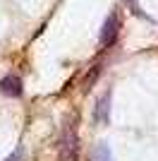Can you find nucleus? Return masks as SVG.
Segmentation results:
<instances>
[{
	"label": "nucleus",
	"mask_w": 158,
	"mask_h": 161,
	"mask_svg": "<svg viewBox=\"0 0 158 161\" xmlns=\"http://www.w3.org/2000/svg\"><path fill=\"white\" fill-rule=\"evenodd\" d=\"M60 161H77L79 159V135H77V115H70L62 125V135L58 142Z\"/></svg>",
	"instance_id": "1"
},
{
	"label": "nucleus",
	"mask_w": 158,
	"mask_h": 161,
	"mask_svg": "<svg viewBox=\"0 0 158 161\" xmlns=\"http://www.w3.org/2000/svg\"><path fill=\"white\" fill-rule=\"evenodd\" d=\"M118 36H120V17H118V12H110L108 17H105L103 27H101V36H98L101 48H110V46H115Z\"/></svg>",
	"instance_id": "2"
},
{
	"label": "nucleus",
	"mask_w": 158,
	"mask_h": 161,
	"mask_svg": "<svg viewBox=\"0 0 158 161\" xmlns=\"http://www.w3.org/2000/svg\"><path fill=\"white\" fill-rule=\"evenodd\" d=\"M0 92L5 96H10V99H17V96H22V92H24V87H22V80L17 77V75H5L3 80H0Z\"/></svg>",
	"instance_id": "3"
},
{
	"label": "nucleus",
	"mask_w": 158,
	"mask_h": 161,
	"mask_svg": "<svg viewBox=\"0 0 158 161\" xmlns=\"http://www.w3.org/2000/svg\"><path fill=\"white\" fill-rule=\"evenodd\" d=\"M108 111H110V92H103L93 106V123H108Z\"/></svg>",
	"instance_id": "4"
},
{
	"label": "nucleus",
	"mask_w": 158,
	"mask_h": 161,
	"mask_svg": "<svg viewBox=\"0 0 158 161\" xmlns=\"http://www.w3.org/2000/svg\"><path fill=\"white\" fill-rule=\"evenodd\" d=\"M91 161H110V149H108V144H96L91 152Z\"/></svg>",
	"instance_id": "5"
},
{
	"label": "nucleus",
	"mask_w": 158,
	"mask_h": 161,
	"mask_svg": "<svg viewBox=\"0 0 158 161\" xmlns=\"http://www.w3.org/2000/svg\"><path fill=\"white\" fill-rule=\"evenodd\" d=\"M22 159H24V149H22V147H17V149H14V152H12L10 156H7L5 161H22Z\"/></svg>",
	"instance_id": "6"
}]
</instances>
